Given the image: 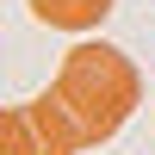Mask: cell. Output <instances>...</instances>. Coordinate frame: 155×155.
<instances>
[{"label":"cell","instance_id":"1","mask_svg":"<svg viewBox=\"0 0 155 155\" xmlns=\"http://www.w3.org/2000/svg\"><path fill=\"white\" fill-rule=\"evenodd\" d=\"M44 99L62 112V124L74 130L81 149H99L130 124L137 99H143V74H137V62L118 44H81V50L62 56Z\"/></svg>","mask_w":155,"mask_h":155},{"label":"cell","instance_id":"2","mask_svg":"<svg viewBox=\"0 0 155 155\" xmlns=\"http://www.w3.org/2000/svg\"><path fill=\"white\" fill-rule=\"evenodd\" d=\"M0 155H81V143H74V130L62 124V112L37 93V99H25V106L0 112Z\"/></svg>","mask_w":155,"mask_h":155},{"label":"cell","instance_id":"3","mask_svg":"<svg viewBox=\"0 0 155 155\" xmlns=\"http://www.w3.org/2000/svg\"><path fill=\"white\" fill-rule=\"evenodd\" d=\"M37 25H56V31H87L112 12V0H25Z\"/></svg>","mask_w":155,"mask_h":155}]
</instances>
